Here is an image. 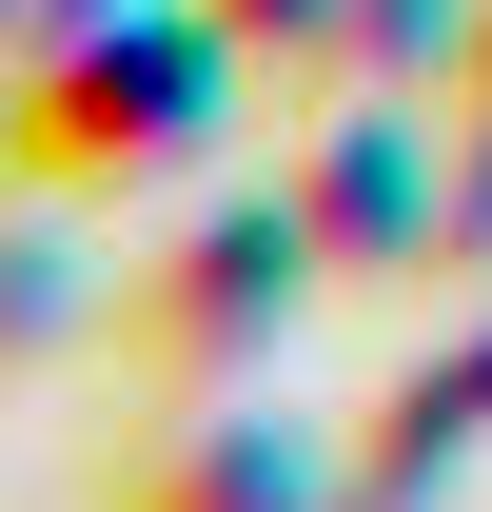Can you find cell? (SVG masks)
I'll return each mask as SVG.
<instances>
[{
    "label": "cell",
    "mask_w": 492,
    "mask_h": 512,
    "mask_svg": "<svg viewBox=\"0 0 492 512\" xmlns=\"http://www.w3.org/2000/svg\"><path fill=\"white\" fill-rule=\"evenodd\" d=\"M217 40H237V20H119V40H60L40 99L0 119V158H20V178H158V158L217 119Z\"/></svg>",
    "instance_id": "1"
},
{
    "label": "cell",
    "mask_w": 492,
    "mask_h": 512,
    "mask_svg": "<svg viewBox=\"0 0 492 512\" xmlns=\"http://www.w3.org/2000/svg\"><path fill=\"white\" fill-rule=\"evenodd\" d=\"M296 256H315V217H296V197H256V217H217V237H178V256H158V296H138V355L217 394L256 335L296 316Z\"/></svg>",
    "instance_id": "2"
},
{
    "label": "cell",
    "mask_w": 492,
    "mask_h": 512,
    "mask_svg": "<svg viewBox=\"0 0 492 512\" xmlns=\"http://www.w3.org/2000/svg\"><path fill=\"white\" fill-rule=\"evenodd\" d=\"M99 512H296V434L197 394V414H158V434L119 453V493H99Z\"/></svg>",
    "instance_id": "3"
},
{
    "label": "cell",
    "mask_w": 492,
    "mask_h": 512,
    "mask_svg": "<svg viewBox=\"0 0 492 512\" xmlns=\"http://www.w3.org/2000/svg\"><path fill=\"white\" fill-rule=\"evenodd\" d=\"M394 414H414V434L374 453V473H433V453H473V434H492V335H473V355H453V375H414V394H394Z\"/></svg>",
    "instance_id": "4"
},
{
    "label": "cell",
    "mask_w": 492,
    "mask_h": 512,
    "mask_svg": "<svg viewBox=\"0 0 492 512\" xmlns=\"http://www.w3.org/2000/svg\"><path fill=\"white\" fill-rule=\"evenodd\" d=\"M217 20H237V40H296V20H315V0H217Z\"/></svg>",
    "instance_id": "5"
},
{
    "label": "cell",
    "mask_w": 492,
    "mask_h": 512,
    "mask_svg": "<svg viewBox=\"0 0 492 512\" xmlns=\"http://www.w3.org/2000/svg\"><path fill=\"white\" fill-rule=\"evenodd\" d=\"M473 99H492V60H473Z\"/></svg>",
    "instance_id": "6"
}]
</instances>
